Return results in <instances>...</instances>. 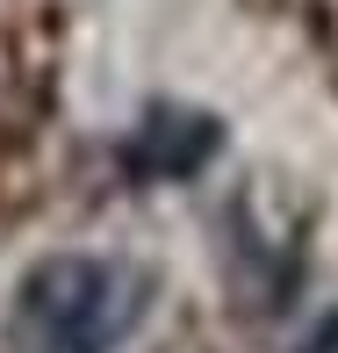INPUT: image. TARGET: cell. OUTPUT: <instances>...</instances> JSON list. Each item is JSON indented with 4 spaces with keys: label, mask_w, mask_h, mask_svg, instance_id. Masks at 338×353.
Returning <instances> with one entry per match:
<instances>
[{
    "label": "cell",
    "mask_w": 338,
    "mask_h": 353,
    "mask_svg": "<svg viewBox=\"0 0 338 353\" xmlns=\"http://www.w3.org/2000/svg\"><path fill=\"white\" fill-rule=\"evenodd\" d=\"M302 353H338V317H324V325L302 339Z\"/></svg>",
    "instance_id": "3"
},
{
    "label": "cell",
    "mask_w": 338,
    "mask_h": 353,
    "mask_svg": "<svg viewBox=\"0 0 338 353\" xmlns=\"http://www.w3.org/2000/svg\"><path fill=\"white\" fill-rule=\"evenodd\" d=\"M223 152V123L209 116V108H180V101H158L144 108L130 123V137H123V173L130 181H195L209 159Z\"/></svg>",
    "instance_id": "2"
},
{
    "label": "cell",
    "mask_w": 338,
    "mask_h": 353,
    "mask_svg": "<svg viewBox=\"0 0 338 353\" xmlns=\"http://www.w3.org/2000/svg\"><path fill=\"white\" fill-rule=\"evenodd\" d=\"M151 310V281L130 260L51 252L14 288V346L22 353H123Z\"/></svg>",
    "instance_id": "1"
}]
</instances>
